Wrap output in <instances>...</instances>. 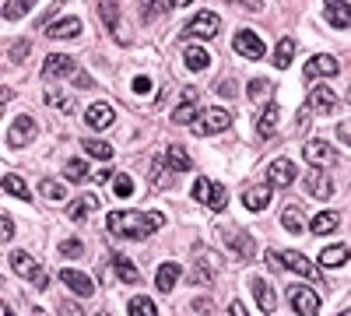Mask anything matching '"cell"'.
Returning a JSON list of instances; mask_svg holds the SVG:
<instances>
[{
	"label": "cell",
	"mask_w": 351,
	"mask_h": 316,
	"mask_svg": "<svg viewBox=\"0 0 351 316\" xmlns=\"http://www.w3.org/2000/svg\"><path fill=\"white\" fill-rule=\"evenodd\" d=\"M8 264H11V271H14L18 278H28V281L36 284V289H46V284H49L46 271L36 264V256H32V253H25V250H11V253H8Z\"/></svg>",
	"instance_id": "2"
},
{
	"label": "cell",
	"mask_w": 351,
	"mask_h": 316,
	"mask_svg": "<svg viewBox=\"0 0 351 316\" xmlns=\"http://www.w3.org/2000/svg\"><path fill=\"white\" fill-rule=\"evenodd\" d=\"M337 316H351V309H344V313H337Z\"/></svg>",
	"instance_id": "56"
},
{
	"label": "cell",
	"mask_w": 351,
	"mask_h": 316,
	"mask_svg": "<svg viewBox=\"0 0 351 316\" xmlns=\"http://www.w3.org/2000/svg\"><path fill=\"white\" fill-rule=\"evenodd\" d=\"M60 281L67 284V289H71L74 295H81V299H92V295H95V281L88 278V274H81V271L64 267V271H60Z\"/></svg>",
	"instance_id": "12"
},
{
	"label": "cell",
	"mask_w": 351,
	"mask_h": 316,
	"mask_svg": "<svg viewBox=\"0 0 351 316\" xmlns=\"http://www.w3.org/2000/svg\"><path fill=\"white\" fill-rule=\"evenodd\" d=\"M278 264L288 267V271H295V274H302V278H313V274H316V267L306 260L302 253H295V250H281V253H278Z\"/></svg>",
	"instance_id": "17"
},
{
	"label": "cell",
	"mask_w": 351,
	"mask_h": 316,
	"mask_svg": "<svg viewBox=\"0 0 351 316\" xmlns=\"http://www.w3.org/2000/svg\"><path fill=\"white\" fill-rule=\"evenodd\" d=\"M302 155H306V162H309L316 172H324L327 165L337 162V151L327 145V141H306V145H302Z\"/></svg>",
	"instance_id": "8"
},
{
	"label": "cell",
	"mask_w": 351,
	"mask_h": 316,
	"mask_svg": "<svg viewBox=\"0 0 351 316\" xmlns=\"http://www.w3.org/2000/svg\"><path fill=\"white\" fill-rule=\"evenodd\" d=\"M36 120L32 117H14L11 130H8V145L11 148H25V145H32V137H36Z\"/></svg>",
	"instance_id": "10"
},
{
	"label": "cell",
	"mask_w": 351,
	"mask_h": 316,
	"mask_svg": "<svg viewBox=\"0 0 351 316\" xmlns=\"http://www.w3.org/2000/svg\"><path fill=\"white\" fill-rule=\"evenodd\" d=\"M60 316H84V309L74 306V302H64V306H60Z\"/></svg>",
	"instance_id": "49"
},
{
	"label": "cell",
	"mask_w": 351,
	"mask_h": 316,
	"mask_svg": "<svg viewBox=\"0 0 351 316\" xmlns=\"http://www.w3.org/2000/svg\"><path fill=\"white\" fill-rule=\"evenodd\" d=\"M28 53V42H18V46H11V60H18V56H25Z\"/></svg>",
	"instance_id": "52"
},
{
	"label": "cell",
	"mask_w": 351,
	"mask_h": 316,
	"mask_svg": "<svg viewBox=\"0 0 351 316\" xmlns=\"http://www.w3.org/2000/svg\"><path fill=\"white\" fill-rule=\"evenodd\" d=\"M46 102H49V106H56V109H64V112H71V109H74V99H71V95H64V92H56V88H49V92H46Z\"/></svg>",
	"instance_id": "41"
},
{
	"label": "cell",
	"mask_w": 351,
	"mask_h": 316,
	"mask_svg": "<svg viewBox=\"0 0 351 316\" xmlns=\"http://www.w3.org/2000/svg\"><path fill=\"white\" fill-rule=\"evenodd\" d=\"M246 95L253 99V102H274V84L271 81H263V77H253L250 81V88H246Z\"/></svg>",
	"instance_id": "27"
},
{
	"label": "cell",
	"mask_w": 351,
	"mask_h": 316,
	"mask_svg": "<svg viewBox=\"0 0 351 316\" xmlns=\"http://www.w3.org/2000/svg\"><path fill=\"white\" fill-rule=\"evenodd\" d=\"M218 28H221V18L215 11H197L190 18V25L183 28V36H193V39H215L218 36Z\"/></svg>",
	"instance_id": "6"
},
{
	"label": "cell",
	"mask_w": 351,
	"mask_h": 316,
	"mask_svg": "<svg viewBox=\"0 0 351 316\" xmlns=\"http://www.w3.org/2000/svg\"><path fill=\"white\" fill-rule=\"evenodd\" d=\"M225 316H250V313H246V306H243V302L236 299V302H232V306L225 309Z\"/></svg>",
	"instance_id": "50"
},
{
	"label": "cell",
	"mask_w": 351,
	"mask_h": 316,
	"mask_svg": "<svg viewBox=\"0 0 351 316\" xmlns=\"http://www.w3.org/2000/svg\"><path fill=\"white\" fill-rule=\"evenodd\" d=\"M348 256H351V250L337 243V246H327L324 253H319V264H324V267H341Z\"/></svg>",
	"instance_id": "30"
},
{
	"label": "cell",
	"mask_w": 351,
	"mask_h": 316,
	"mask_svg": "<svg viewBox=\"0 0 351 316\" xmlns=\"http://www.w3.org/2000/svg\"><path fill=\"white\" fill-rule=\"evenodd\" d=\"M0 316H14V313H11V306H4V309H0Z\"/></svg>",
	"instance_id": "55"
},
{
	"label": "cell",
	"mask_w": 351,
	"mask_h": 316,
	"mask_svg": "<svg viewBox=\"0 0 351 316\" xmlns=\"http://www.w3.org/2000/svg\"><path fill=\"white\" fill-rule=\"evenodd\" d=\"M200 95H197V88H183V95H180V102H176V109H172V123H197V117H200Z\"/></svg>",
	"instance_id": "5"
},
{
	"label": "cell",
	"mask_w": 351,
	"mask_h": 316,
	"mask_svg": "<svg viewBox=\"0 0 351 316\" xmlns=\"http://www.w3.org/2000/svg\"><path fill=\"white\" fill-rule=\"evenodd\" d=\"M165 225V215L152 211V215H141V211H109L106 215V228L120 239H148L155 228Z\"/></svg>",
	"instance_id": "1"
},
{
	"label": "cell",
	"mask_w": 351,
	"mask_h": 316,
	"mask_svg": "<svg viewBox=\"0 0 351 316\" xmlns=\"http://www.w3.org/2000/svg\"><path fill=\"white\" fill-rule=\"evenodd\" d=\"M81 145H84V151L88 155H92V158H99V162H109L112 158V145H106V141H81Z\"/></svg>",
	"instance_id": "38"
},
{
	"label": "cell",
	"mask_w": 351,
	"mask_h": 316,
	"mask_svg": "<svg viewBox=\"0 0 351 316\" xmlns=\"http://www.w3.org/2000/svg\"><path fill=\"white\" fill-rule=\"evenodd\" d=\"M92 176H95L99 183H109V180H116V176H112V172H109V169H99V172H92Z\"/></svg>",
	"instance_id": "53"
},
{
	"label": "cell",
	"mask_w": 351,
	"mask_h": 316,
	"mask_svg": "<svg viewBox=\"0 0 351 316\" xmlns=\"http://www.w3.org/2000/svg\"><path fill=\"white\" fill-rule=\"evenodd\" d=\"M291 56H295V39H291V36H285L281 42H278V49H274V67H288L291 64Z\"/></svg>",
	"instance_id": "32"
},
{
	"label": "cell",
	"mask_w": 351,
	"mask_h": 316,
	"mask_svg": "<svg viewBox=\"0 0 351 316\" xmlns=\"http://www.w3.org/2000/svg\"><path fill=\"white\" fill-rule=\"evenodd\" d=\"M4 190L18 200H28V186H25V180L18 176V172H4Z\"/></svg>",
	"instance_id": "37"
},
{
	"label": "cell",
	"mask_w": 351,
	"mask_h": 316,
	"mask_svg": "<svg viewBox=\"0 0 351 316\" xmlns=\"http://www.w3.org/2000/svg\"><path fill=\"white\" fill-rule=\"evenodd\" d=\"M95 208H99V197H92V193H84V197H77L74 204H71V218H74V221H84V218L92 215Z\"/></svg>",
	"instance_id": "29"
},
{
	"label": "cell",
	"mask_w": 351,
	"mask_h": 316,
	"mask_svg": "<svg viewBox=\"0 0 351 316\" xmlns=\"http://www.w3.org/2000/svg\"><path fill=\"white\" fill-rule=\"evenodd\" d=\"M165 158H169V169L172 172H186L190 169V155H186L183 145H169V155Z\"/></svg>",
	"instance_id": "34"
},
{
	"label": "cell",
	"mask_w": 351,
	"mask_h": 316,
	"mask_svg": "<svg viewBox=\"0 0 351 316\" xmlns=\"http://www.w3.org/2000/svg\"><path fill=\"white\" fill-rule=\"evenodd\" d=\"M243 204L250 208V211H263L271 204V183H263V186H250L246 193H243Z\"/></svg>",
	"instance_id": "21"
},
{
	"label": "cell",
	"mask_w": 351,
	"mask_h": 316,
	"mask_svg": "<svg viewBox=\"0 0 351 316\" xmlns=\"http://www.w3.org/2000/svg\"><path fill=\"white\" fill-rule=\"evenodd\" d=\"M127 313L130 316H158V309H155V302L148 295H134L130 306H127Z\"/></svg>",
	"instance_id": "36"
},
{
	"label": "cell",
	"mask_w": 351,
	"mask_h": 316,
	"mask_svg": "<svg viewBox=\"0 0 351 316\" xmlns=\"http://www.w3.org/2000/svg\"><path fill=\"white\" fill-rule=\"evenodd\" d=\"M208 60H211V56H208V49H200V46H183V64L190 67V71H204V67H208Z\"/></svg>",
	"instance_id": "28"
},
{
	"label": "cell",
	"mask_w": 351,
	"mask_h": 316,
	"mask_svg": "<svg viewBox=\"0 0 351 316\" xmlns=\"http://www.w3.org/2000/svg\"><path fill=\"white\" fill-rule=\"evenodd\" d=\"M309 109H313V112H324V117H330V112L337 109V95L327 88V84H316V88L309 92Z\"/></svg>",
	"instance_id": "16"
},
{
	"label": "cell",
	"mask_w": 351,
	"mask_h": 316,
	"mask_svg": "<svg viewBox=\"0 0 351 316\" xmlns=\"http://www.w3.org/2000/svg\"><path fill=\"white\" fill-rule=\"evenodd\" d=\"M288 302L302 316H316L319 313V295L309 289V284H288Z\"/></svg>",
	"instance_id": "7"
},
{
	"label": "cell",
	"mask_w": 351,
	"mask_h": 316,
	"mask_svg": "<svg viewBox=\"0 0 351 316\" xmlns=\"http://www.w3.org/2000/svg\"><path fill=\"white\" fill-rule=\"evenodd\" d=\"M77 32H81V18H60V21L46 25V36L49 39H74Z\"/></svg>",
	"instance_id": "19"
},
{
	"label": "cell",
	"mask_w": 351,
	"mask_h": 316,
	"mask_svg": "<svg viewBox=\"0 0 351 316\" xmlns=\"http://www.w3.org/2000/svg\"><path fill=\"white\" fill-rule=\"evenodd\" d=\"M180 274H183V267L176 264V260L162 264V267H158V274H155V284H158V292H172V289H176V281H180Z\"/></svg>",
	"instance_id": "22"
},
{
	"label": "cell",
	"mask_w": 351,
	"mask_h": 316,
	"mask_svg": "<svg viewBox=\"0 0 351 316\" xmlns=\"http://www.w3.org/2000/svg\"><path fill=\"white\" fill-rule=\"evenodd\" d=\"M337 137L344 141V145L351 148V120H344V123H337Z\"/></svg>",
	"instance_id": "48"
},
{
	"label": "cell",
	"mask_w": 351,
	"mask_h": 316,
	"mask_svg": "<svg viewBox=\"0 0 351 316\" xmlns=\"http://www.w3.org/2000/svg\"><path fill=\"white\" fill-rule=\"evenodd\" d=\"M99 18L106 21L109 32H116V39L123 42V36H120V8H116V4H99Z\"/></svg>",
	"instance_id": "31"
},
{
	"label": "cell",
	"mask_w": 351,
	"mask_h": 316,
	"mask_svg": "<svg viewBox=\"0 0 351 316\" xmlns=\"http://www.w3.org/2000/svg\"><path fill=\"white\" fill-rule=\"evenodd\" d=\"M112 120H116V112H112L109 102H95V106H88V112H84V123L92 130H106V127H112Z\"/></svg>",
	"instance_id": "15"
},
{
	"label": "cell",
	"mask_w": 351,
	"mask_h": 316,
	"mask_svg": "<svg viewBox=\"0 0 351 316\" xmlns=\"http://www.w3.org/2000/svg\"><path fill=\"white\" fill-rule=\"evenodd\" d=\"M281 225H285V232H291V236L306 232V218H302V211H299L295 204H288V208L281 211Z\"/></svg>",
	"instance_id": "26"
},
{
	"label": "cell",
	"mask_w": 351,
	"mask_h": 316,
	"mask_svg": "<svg viewBox=\"0 0 351 316\" xmlns=\"http://www.w3.org/2000/svg\"><path fill=\"white\" fill-rule=\"evenodd\" d=\"M218 95L232 99V95H236V84H232V81H221V84H218Z\"/></svg>",
	"instance_id": "51"
},
{
	"label": "cell",
	"mask_w": 351,
	"mask_h": 316,
	"mask_svg": "<svg viewBox=\"0 0 351 316\" xmlns=\"http://www.w3.org/2000/svg\"><path fill=\"white\" fill-rule=\"evenodd\" d=\"M112 190H116V197H130L134 193V180L127 176V172H120V176L112 180Z\"/></svg>",
	"instance_id": "43"
},
{
	"label": "cell",
	"mask_w": 351,
	"mask_h": 316,
	"mask_svg": "<svg viewBox=\"0 0 351 316\" xmlns=\"http://www.w3.org/2000/svg\"><path fill=\"white\" fill-rule=\"evenodd\" d=\"M278 117H281V109H278V102H271V106L256 117V134H260V137H274V130H278Z\"/></svg>",
	"instance_id": "24"
},
{
	"label": "cell",
	"mask_w": 351,
	"mask_h": 316,
	"mask_svg": "<svg viewBox=\"0 0 351 316\" xmlns=\"http://www.w3.org/2000/svg\"><path fill=\"white\" fill-rule=\"evenodd\" d=\"M337 225H341V215H337V211H319V215L313 218V225H309V232L330 236V232H337Z\"/></svg>",
	"instance_id": "25"
},
{
	"label": "cell",
	"mask_w": 351,
	"mask_h": 316,
	"mask_svg": "<svg viewBox=\"0 0 351 316\" xmlns=\"http://www.w3.org/2000/svg\"><path fill=\"white\" fill-rule=\"evenodd\" d=\"M306 190H309L316 200H327V197L334 193V183H330L327 172H309V176H306Z\"/></svg>",
	"instance_id": "20"
},
{
	"label": "cell",
	"mask_w": 351,
	"mask_h": 316,
	"mask_svg": "<svg viewBox=\"0 0 351 316\" xmlns=\"http://www.w3.org/2000/svg\"><path fill=\"white\" fill-rule=\"evenodd\" d=\"M0 225H4V228H0V236H4V243H11V236H14V221H11V215L0 218Z\"/></svg>",
	"instance_id": "47"
},
{
	"label": "cell",
	"mask_w": 351,
	"mask_h": 316,
	"mask_svg": "<svg viewBox=\"0 0 351 316\" xmlns=\"http://www.w3.org/2000/svg\"><path fill=\"white\" fill-rule=\"evenodd\" d=\"M232 127V112L228 109H204L197 123H193V134L197 137H211V134H225Z\"/></svg>",
	"instance_id": "3"
},
{
	"label": "cell",
	"mask_w": 351,
	"mask_h": 316,
	"mask_svg": "<svg viewBox=\"0 0 351 316\" xmlns=\"http://www.w3.org/2000/svg\"><path fill=\"white\" fill-rule=\"evenodd\" d=\"M39 193L49 200V204H64V200H67V190L56 183V180H43V183H39Z\"/></svg>",
	"instance_id": "35"
},
{
	"label": "cell",
	"mask_w": 351,
	"mask_h": 316,
	"mask_svg": "<svg viewBox=\"0 0 351 316\" xmlns=\"http://www.w3.org/2000/svg\"><path fill=\"white\" fill-rule=\"evenodd\" d=\"M134 92H137V95H148V92H152V77L137 74V77H134Z\"/></svg>",
	"instance_id": "46"
},
{
	"label": "cell",
	"mask_w": 351,
	"mask_h": 316,
	"mask_svg": "<svg viewBox=\"0 0 351 316\" xmlns=\"http://www.w3.org/2000/svg\"><path fill=\"white\" fill-rule=\"evenodd\" d=\"M221 239L228 243V250L239 256V260H253V253H256V243L253 236L246 232V228H236V225H225L221 228Z\"/></svg>",
	"instance_id": "4"
},
{
	"label": "cell",
	"mask_w": 351,
	"mask_h": 316,
	"mask_svg": "<svg viewBox=\"0 0 351 316\" xmlns=\"http://www.w3.org/2000/svg\"><path fill=\"white\" fill-rule=\"evenodd\" d=\"M64 74H74V60L64 53H49L46 60H43V77L46 81H56V77H64Z\"/></svg>",
	"instance_id": "13"
},
{
	"label": "cell",
	"mask_w": 351,
	"mask_h": 316,
	"mask_svg": "<svg viewBox=\"0 0 351 316\" xmlns=\"http://www.w3.org/2000/svg\"><path fill=\"white\" fill-rule=\"evenodd\" d=\"M64 176L71 180V183H84L92 172H88V165H84V158H71L67 162V169H64Z\"/></svg>",
	"instance_id": "39"
},
{
	"label": "cell",
	"mask_w": 351,
	"mask_h": 316,
	"mask_svg": "<svg viewBox=\"0 0 351 316\" xmlns=\"http://www.w3.org/2000/svg\"><path fill=\"white\" fill-rule=\"evenodd\" d=\"M267 183L271 186H291L295 183V162H288V158H274L271 165H267Z\"/></svg>",
	"instance_id": "11"
},
{
	"label": "cell",
	"mask_w": 351,
	"mask_h": 316,
	"mask_svg": "<svg viewBox=\"0 0 351 316\" xmlns=\"http://www.w3.org/2000/svg\"><path fill=\"white\" fill-rule=\"evenodd\" d=\"M112 267H116V274H120V281H127V284H141V274H137V267L127 260V256H112Z\"/></svg>",
	"instance_id": "33"
},
{
	"label": "cell",
	"mask_w": 351,
	"mask_h": 316,
	"mask_svg": "<svg viewBox=\"0 0 351 316\" xmlns=\"http://www.w3.org/2000/svg\"><path fill=\"white\" fill-rule=\"evenodd\" d=\"M324 21L334 28H351V4H324Z\"/></svg>",
	"instance_id": "23"
},
{
	"label": "cell",
	"mask_w": 351,
	"mask_h": 316,
	"mask_svg": "<svg viewBox=\"0 0 351 316\" xmlns=\"http://www.w3.org/2000/svg\"><path fill=\"white\" fill-rule=\"evenodd\" d=\"M337 71H341V64L334 60L330 53H316L313 60L306 64V77H309V81H313V77H334Z\"/></svg>",
	"instance_id": "14"
},
{
	"label": "cell",
	"mask_w": 351,
	"mask_h": 316,
	"mask_svg": "<svg viewBox=\"0 0 351 316\" xmlns=\"http://www.w3.org/2000/svg\"><path fill=\"white\" fill-rule=\"evenodd\" d=\"M60 253H64V256H81V253H84V243H81V239H64V243H60Z\"/></svg>",
	"instance_id": "45"
},
{
	"label": "cell",
	"mask_w": 351,
	"mask_h": 316,
	"mask_svg": "<svg viewBox=\"0 0 351 316\" xmlns=\"http://www.w3.org/2000/svg\"><path fill=\"white\" fill-rule=\"evenodd\" d=\"M28 11H32V0H8V4H4V18H8V21L25 18Z\"/></svg>",
	"instance_id": "40"
},
{
	"label": "cell",
	"mask_w": 351,
	"mask_h": 316,
	"mask_svg": "<svg viewBox=\"0 0 351 316\" xmlns=\"http://www.w3.org/2000/svg\"><path fill=\"white\" fill-rule=\"evenodd\" d=\"M232 49H236L239 56H246V60H260V56L267 53V46L260 42V36L253 32V28H239L236 39H232Z\"/></svg>",
	"instance_id": "9"
},
{
	"label": "cell",
	"mask_w": 351,
	"mask_h": 316,
	"mask_svg": "<svg viewBox=\"0 0 351 316\" xmlns=\"http://www.w3.org/2000/svg\"><path fill=\"white\" fill-rule=\"evenodd\" d=\"M225 197H228V193H225V186H221V183H215V186H211V197H208V208H211V211H225V204H228Z\"/></svg>",
	"instance_id": "42"
},
{
	"label": "cell",
	"mask_w": 351,
	"mask_h": 316,
	"mask_svg": "<svg viewBox=\"0 0 351 316\" xmlns=\"http://www.w3.org/2000/svg\"><path fill=\"white\" fill-rule=\"evenodd\" d=\"M348 102H351V88H348Z\"/></svg>",
	"instance_id": "57"
},
{
	"label": "cell",
	"mask_w": 351,
	"mask_h": 316,
	"mask_svg": "<svg viewBox=\"0 0 351 316\" xmlns=\"http://www.w3.org/2000/svg\"><path fill=\"white\" fill-rule=\"evenodd\" d=\"M74 81H77V84H81V88H88V84H92V77H88V74H81V71H77V74H74Z\"/></svg>",
	"instance_id": "54"
},
{
	"label": "cell",
	"mask_w": 351,
	"mask_h": 316,
	"mask_svg": "<svg viewBox=\"0 0 351 316\" xmlns=\"http://www.w3.org/2000/svg\"><path fill=\"white\" fill-rule=\"evenodd\" d=\"M250 289H253L256 306H260L263 313H274V309H278V295H274V289H271L263 278H250Z\"/></svg>",
	"instance_id": "18"
},
{
	"label": "cell",
	"mask_w": 351,
	"mask_h": 316,
	"mask_svg": "<svg viewBox=\"0 0 351 316\" xmlns=\"http://www.w3.org/2000/svg\"><path fill=\"white\" fill-rule=\"evenodd\" d=\"M211 186H215L211 180H204V176H200V180L193 183V200H200V204H208V197H211Z\"/></svg>",
	"instance_id": "44"
}]
</instances>
